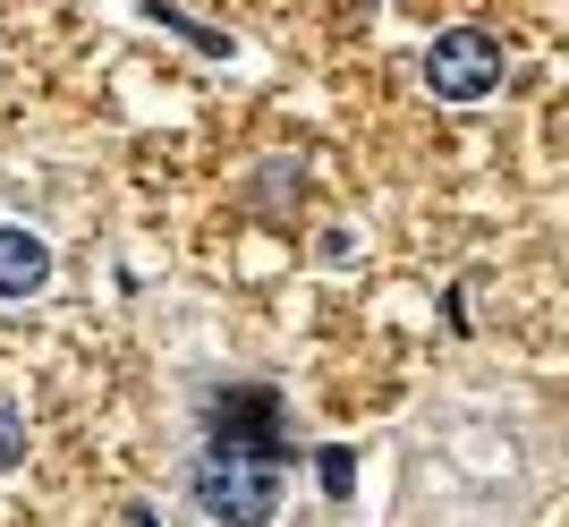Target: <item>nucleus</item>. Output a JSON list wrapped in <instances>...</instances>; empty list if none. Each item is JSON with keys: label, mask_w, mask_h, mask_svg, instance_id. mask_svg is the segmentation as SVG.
<instances>
[{"label": "nucleus", "mask_w": 569, "mask_h": 527, "mask_svg": "<svg viewBox=\"0 0 569 527\" xmlns=\"http://www.w3.org/2000/svg\"><path fill=\"white\" fill-rule=\"evenodd\" d=\"M426 95L433 102H485L501 86V43L485 34V26H451V34H433L426 43Z\"/></svg>", "instance_id": "3"}, {"label": "nucleus", "mask_w": 569, "mask_h": 527, "mask_svg": "<svg viewBox=\"0 0 569 527\" xmlns=\"http://www.w3.org/2000/svg\"><path fill=\"white\" fill-rule=\"evenodd\" d=\"M137 9H144V18H153V26H170V34H188V43L204 51V60H230V51H238L230 34H221V26H196L188 9H179V0H137Z\"/></svg>", "instance_id": "5"}, {"label": "nucleus", "mask_w": 569, "mask_h": 527, "mask_svg": "<svg viewBox=\"0 0 569 527\" xmlns=\"http://www.w3.org/2000/svg\"><path fill=\"white\" fill-rule=\"evenodd\" d=\"M204 451H238L263 468H289V426H281V391L272 384H221L213 391V434Z\"/></svg>", "instance_id": "2"}, {"label": "nucleus", "mask_w": 569, "mask_h": 527, "mask_svg": "<svg viewBox=\"0 0 569 527\" xmlns=\"http://www.w3.org/2000/svg\"><path fill=\"white\" fill-rule=\"evenodd\" d=\"M26 459V417H18V400H0V477Z\"/></svg>", "instance_id": "6"}, {"label": "nucleus", "mask_w": 569, "mask_h": 527, "mask_svg": "<svg viewBox=\"0 0 569 527\" xmlns=\"http://www.w3.org/2000/svg\"><path fill=\"white\" fill-rule=\"evenodd\" d=\"M51 281V239L26 221H0V298H34Z\"/></svg>", "instance_id": "4"}, {"label": "nucleus", "mask_w": 569, "mask_h": 527, "mask_svg": "<svg viewBox=\"0 0 569 527\" xmlns=\"http://www.w3.org/2000/svg\"><path fill=\"white\" fill-rule=\"evenodd\" d=\"M357 485V459L349 451H323V494H349Z\"/></svg>", "instance_id": "7"}, {"label": "nucleus", "mask_w": 569, "mask_h": 527, "mask_svg": "<svg viewBox=\"0 0 569 527\" xmlns=\"http://www.w3.org/2000/svg\"><path fill=\"white\" fill-rule=\"evenodd\" d=\"M281 477L289 468H263V459H238V451H196L188 494L221 527H272L281 519Z\"/></svg>", "instance_id": "1"}]
</instances>
